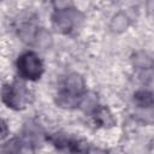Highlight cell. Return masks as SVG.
I'll use <instances>...</instances> for the list:
<instances>
[{
	"label": "cell",
	"mask_w": 154,
	"mask_h": 154,
	"mask_svg": "<svg viewBox=\"0 0 154 154\" xmlns=\"http://www.w3.org/2000/svg\"><path fill=\"white\" fill-rule=\"evenodd\" d=\"M18 70L23 77L35 79V78L40 77V75L42 72V65H41L40 59L37 58V55L35 53L29 52V53L23 54L19 58Z\"/></svg>",
	"instance_id": "6da1fadb"
},
{
	"label": "cell",
	"mask_w": 154,
	"mask_h": 154,
	"mask_svg": "<svg viewBox=\"0 0 154 154\" xmlns=\"http://www.w3.org/2000/svg\"><path fill=\"white\" fill-rule=\"evenodd\" d=\"M26 94L22 88H14L13 85H5L2 90V99L4 101L14 108H19L24 106Z\"/></svg>",
	"instance_id": "7a4b0ae2"
},
{
	"label": "cell",
	"mask_w": 154,
	"mask_h": 154,
	"mask_svg": "<svg viewBox=\"0 0 154 154\" xmlns=\"http://www.w3.org/2000/svg\"><path fill=\"white\" fill-rule=\"evenodd\" d=\"M76 16L77 13L71 10H60L55 14V24L63 30H69L75 24Z\"/></svg>",
	"instance_id": "3957f363"
},
{
	"label": "cell",
	"mask_w": 154,
	"mask_h": 154,
	"mask_svg": "<svg viewBox=\"0 0 154 154\" xmlns=\"http://www.w3.org/2000/svg\"><path fill=\"white\" fill-rule=\"evenodd\" d=\"M83 79L78 75H71L66 81V93L70 96H76L83 90Z\"/></svg>",
	"instance_id": "277c9868"
},
{
	"label": "cell",
	"mask_w": 154,
	"mask_h": 154,
	"mask_svg": "<svg viewBox=\"0 0 154 154\" xmlns=\"http://www.w3.org/2000/svg\"><path fill=\"white\" fill-rule=\"evenodd\" d=\"M128 25V20H126V17L122 13L117 14L114 18H113V22H112V28L117 31H120L123 29H125Z\"/></svg>",
	"instance_id": "5b68a950"
},
{
	"label": "cell",
	"mask_w": 154,
	"mask_h": 154,
	"mask_svg": "<svg viewBox=\"0 0 154 154\" xmlns=\"http://www.w3.org/2000/svg\"><path fill=\"white\" fill-rule=\"evenodd\" d=\"M97 119L101 122L102 125H112L114 122H113V118L111 116V113L106 109V108H101L99 112H97Z\"/></svg>",
	"instance_id": "8992f818"
},
{
	"label": "cell",
	"mask_w": 154,
	"mask_h": 154,
	"mask_svg": "<svg viewBox=\"0 0 154 154\" xmlns=\"http://www.w3.org/2000/svg\"><path fill=\"white\" fill-rule=\"evenodd\" d=\"M71 152L73 154H87L88 152V146L84 142L76 141L71 144Z\"/></svg>",
	"instance_id": "52a82bcc"
},
{
	"label": "cell",
	"mask_w": 154,
	"mask_h": 154,
	"mask_svg": "<svg viewBox=\"0 0 154 154\" xmlns=\"http://www.w3.org/2000/svg\"><path fill=\"white\" fill-rule=\"evenodd\" d=\"M6 135H7V128H6V124L0 119V140L4 138Z\"/></svg>",
	"instance_id": "ba28073f"
}]
</instances>
